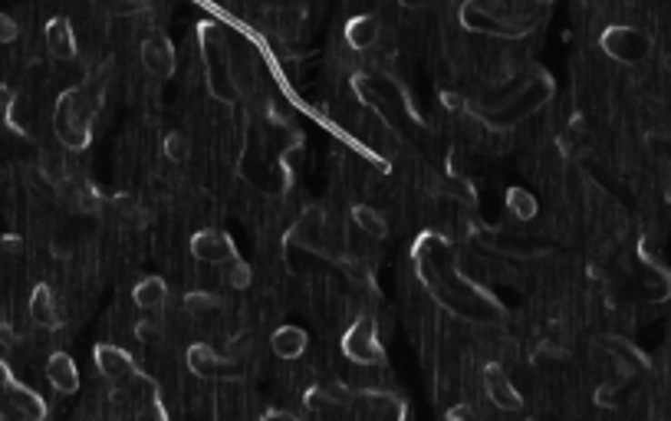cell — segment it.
Returning a JSON list of instances; mask_svg holds the SVG:
<instances>
[{"label": "cell", "mask_w": 671, "mask_h": 421, "mask_svg": "<svg viewBox=\"0 0 671 421\" xmlns=\"http://www.w3.org/2000/svg\"><path fill=\"white\" fill-rule=\"evenodd\" d=\"M323 260V254L313 247H303V244L290 241V237H284V266L286 274L296 276V280H303V276L313 274V266Z\"/></svg>", "instance_id": "obj_18"}, {"label": "cell", "mask_w": 671, "mask_h": 421, "mask_svg": "<svg viewBox=\"0 0 671 421\" xmlns=\"http://www.w3.org/2000/svg\"><path fill=\"white\" fill-rule=\"evenodd\" d=\"M7 402H10V408H14V412L20 415V418H30V421H40V418H46V402H44V396H40V392H36V388H30V386H20V382H7Z\"/></svg>", "instance_id": "obj_14"}, {"label": "cell", "mask_w": 671, "mask_h": 421, "mask_svg": "<svg viewBox=\"0 0 671 421\" xmlns=\"http://www.w3.org/2000/svg\"><path fill=\"white\" fill-rule=\"evenodd\" d=\"M507 207H510V215H516L520 221H530V217L536 215V198L524 188H510L507 191Z\"/></svg>", "instance_id": "obj_25"}, {"label": "cell", "mask_w": 671, "mask_h": 421, "mask_svg": "<svg viewBox=\"0 0 671 421\" xmlns=\"http://www.w3.org/2000/svg\"><path fill=\"white\" fill-rule=\"evenodd\" d=\"M132 300H135L138 310L145 313L162 310L165 300H168V284H165L162 276H142L135 284V290H132Z\"/></svg>", "instance_id": "obj_19"}, {"label": "cell", "mask_w": 671, "mask_h": 421, "mask_svg": "<svg viewBox=\"0 0 671 421\" xmlns=\"http://www.w3.org/2000/svg\"><path fill=\"white\" fill-rule=\"evenodd\" d=\"M20 34V26L14 17H7V14H0V44H14Z\"/></svg>", "instance_id": "obj_27"}, {"label": "cell", "mask_w": 671, "mask_h": 421, "mask_svg": "<svg viewBox=\"0 0 671 421\" xmlns=\"http://www.w3.org/2000/svg\"><path fill=\"white\" fill-rule=\"evenodd\" d=\"M46 378H50V386L60 392V396H76L79 392V369H76V359L69 353H53L46 359Z\"/></svg>", "instance_id": "obj_13"}, {"label": "cell", "mask_w": 671, "mask_h": 421, "mask_svg": "<svg viewBox=\"0 0 671 421\" xmlns=\"http://www.w3.org/2000/svg\"><path fill=\"white\" fill-rule=\"evenodd\" d=\"M599 46L609 60L616 63H626V66H638L642 60H648V53H652V36L646 30H638V26H628V24H612L603 30L599 36Z\"/></svg>", "instance_id": "obj_3"}, {"label": "cell", "mask_w": 671, "mask_h": 421, "mask_svg": "<svg viewBox=\"0 0 671 421\" xmlns=\"http://www.w3.org/2000/svg\"><path fill=\"white\" fill-rule=\"evenodd\" d=\"M135 336H138V343L148 346V349H158V346L165 343L162 326H158V323H152V319H145V323H138V326H135Z\"/></svg>", "instance_id": "obj_26"}, {"label": "cell", "mask_w": 671, "mask_h": 421, "mask_svg": "<svg viewBox=\"0 0 671 421\" xmlns=\"http://www.w3.org/2000/svg\"><path fill=\"white\" fill-rule=\"evenodd\" d=\"M10 112H14V89L0 86V125L10 122Z\"/></svg>", "instance_id": "obj_29"}, {"label": "cell", "mask_w": 671, "mask_h": 421, "mask_svg": "<svg viewBox=\"0 0 671 421\" xmlns=\"http://www.w3.org/2000/svg\"><path fill=\"white\" fill-rule=\"evenodd\" d=\"M534 4H540V7H546V4H553V0H534Z\"/></svg>", "instance_id": "obj_34"}, {"label": "cell", "mask_w": 671, "mask_h": 421, "mask_svg": "<svg viewBox=\"0 0 671 421\" xmlns=\"http://www.w3.org/2000/svg\"><path fill=\"white\" fill-rule=\"evenodd\" d=\"M44 40L53 60H73L76 56V34H73L66 17H53L44 30Z\"/></svg>", "instance_id": "obj_15"}, {"label": "cell", "mask_w": 671, "mask_h": 421, "mask_svg": "<svg viewBox=\"0 0 671 421\" xmlns=\"http://www.w3.org/2000/svg\"><path fill=\"white\" fill-rule=\"evenodd\" d=\"M95 372L109 382V386H125V382H132V378L138 376V366L135 359H132L122 346H112V343H103V346H95Z\"/></svg>", "instance_id": "obj_7"}, {"label": "cell", "mask_w": 671, "mask_h": 421, "mask_svg": "<svg viewBox=\"0 0 671 421\" xmlns=\"http://www.w3.org/2000/svg\"><path fill=\"white\" fill-rule=\"evenodd\" d=\"M349 221H353L362 234H369L376 244L388 237V221L382 217V211H376V207H369V205H356L353 211H349Z\"/></svg>", "instance_id": "obj_21"}, {"label": "cell", "mask_w": 671, "mask_h": 421, "mask_svg": "<svg viewBox=\"0 0 671 421\" xmlns=\"http://www.w3.org/2000/svg\"><path fill=\"white\" fill-rule=\"evenodd\" d=\"M445 418L447 421H471V418H477V408H474L471 402H461V405H455V408H447L445 412Z\"/></svg>", "instance_id": "obj_28"}, {"label": "cell", "mask_w": 671, "mask_h": 421, "mask_svg": "<svg viewBox=\"0 0 671 421\" xmlns=\"http://www.w3.org/2000/svg\"><path fill=\"white\" fill-rule=\"evenodd\" d=\"M165 158L172 165H185L191 158V135L188 132H168L165 138Z\"/></svg>", "instance_id": "obj_24"}, {"label": "cell", "mask_w": 671, "mask_h": 421, "mask_svg": "<svg viewBox=\"0 0 671 421\" xmlns=\"http://www.w3.org/2000/svg\"><path fill=\"white\" fill-rule=\"evenodd\" d=\"M398 4H402V7H408V10H425L431 0H398Z\"/></svg>", "instance_id": "obj_33"}, {"label": "cell", "mask_w": 671, "mask_h": 421, "mask_svg": "<svg viewBox=\"0 0 671 421\" xmlns=\"http://www.w3.org/2000/svg\"><path fill=\"white\" fill-rule=\"evenodd\" d=\"M0 418H4V412H0Z\"/></svg>", "instance_id": "obj_35"}, {"label": "cell", "mask_w": 671, "mask_h": 421, "mask_svg": "<svg viewBox=\"0 0 671 421\" xmlns=\"http://www.w3.org/2000/svg\"><path fill=\"white\" fill-rule=\"evenodd\" d=\"M326 231H329L326 211H323V207H306V211H300V217L293 221L286 237L303 244V247H313V250H319V254H326Z\"/></svg>", "instance_id": "obj_9"}, {"label": "cell", "mask_w": 671, "mask_h": 421, "mask_svg": "<svg viewBox=\"0 0 671 421\" xmlns=\"http://www.w3.org/2000/svg\"><path fill=\"white\" fill-rule=\"evenodd\" d=\"M550 95H553V79L546 76V73H536L534 79H526L520 93L510 95L504 105H497V109L487 115V122H491V125H497V129H510V125H516L520 119L534 115L540 105H546V99H550Z\"/></svg>", "instance_id": "obj_2"}, {"label": "cell", "mask_w": 671, "mask_h": 421, "mask_svg": "<svg viewBox=\"0 0 671 421\" xmlns=\"http://www.w3.org/2000/svg\"><path fill=\"white\" fill-rule=\"evenodd\" d=\"M441 103H445L447 112H461L465 109V95H457V93H441Z\"/></svg>", "instance_id": "obj_31"}, {"label": "cell", "mask_w": 671, "mask_h": 421, "mask_svg": "<svg viewBox=\"0 0 671 421\" xmlns=\"http://www.w3.org/2000/svg\"><path fill=\"white\" fill-rule=\"evenodd\" d=\"M181 310L191 319H211L221 313V296H215L211 290H191V293H185Z\"/></svg>", "instance_id": "obj_22"}, {"label": "cell", "mask_w": 671, "mask_h": 421, "mask_svg": "<svg viewBox=\"0 0 671 421\" xmlns=\"http://www.w3.org/2000/svg\"><path fill=\"white\" fill-rule=\"evenodd\" d=\"M484 396L497 405L500 412H520L524 408V396L516 392V386L507 378V372L500 366H487L484 369Z\"/></svg>", "instance_id": "obj_11"}, {"label": "cell", "mask_w": 671, "mask_h": 421, "mask_svg": "<svg viewBox=\"0 0 671 421\" xmlns=\"http://www.w3.org/2000/svg\"><path fill=\"white\" fill-rule=\"evenodd\" d=\"M303 20H306V7H303V4H284V7L270 10V26H274L284 40H293V36L300 34Z\"/></svg>", "instance_id": "obj_20"}, {"label": "cell", "mask_w": 671, "mask_h": 421, "mask_svg": "<svg viewBox=\"0 0 671 421\" xmlns=\"http://www.w3.org/2000/svg\"><path fill=\"white\" fill-rule=\"evenodd\" d=\"M217 270H221V284L231 286V290H247L250 280H254V270L241 257L224 260V264H217Z\"/></svg>", "instance_id": "obj_23"}, {"label": "cell", "mask_w": 671, "mask_h": 421, "mask_svg": "<svg viewBox=\"0 0 671 421\" xmlns=\"http://www.w3.org/2000/svg\"><path fill=\"white\" fill-rule=\"evenodd\" d=\"M30 319H34V326L46 329V333L60 329L63 323L60 303H56V296H53V290L46 284L34 286V293H30Z\"/></svg>", "instance_id": "obj_12"}, {"label": "cell", "mask_w": 671, "mask_h": 421, "mask_svg": "<svg viewBox=\"0 0 671 421\" xmlns=\"http://www.w3.org/2000/svg\"><path fill=\"white\" fill-rule=\"evenodd\" d=\"M7 382H14V372H10V366L4 359H0V388L7 386Z\"/></svg>", "instance_id": "obj_32"}, {"label": "cell", "mask_w": 671, "mask_h": 421, "mask_svg": "<svg viewBox=\"0 0 671 421\" xmlns=\"http://www.w3.org/2000/svg\"><path fill=\"white\" fill-rule=\"evenodd\" d=\"M306 346H310V336L303 326H280L270 336V349L280 359H300L306 353Z\"/></svg>", "instance_id": "obj_17"}, {"label": "cell", "mask_w": 671, "mask_h": 421, "mask_svg": "<svg viewBox=\"0 0 671 421\" xmlns=\"http://www.w3.org/2000/svg\"><path fill=\"white\" fill-rule=\"evenodd\" d=\"M191 257L198 260V264L217 266L224 260L237 257V247H234V241L224 231H198L191 237Z\"/></svg>", "instance_id": "obj_10"}, {"label": "cell", "mask_w": 671, "mask_h": 421, "mask_svg": "<svg viewBox=\"0 0 671 421\" xmlns=\"http://www.w3.org/2000/svg\"><path fill=\"white\" fill-rule=\"evenodd\" d=\"M142 66L155 79H172L178 69V53H175L172 40L165 34H148L142 40Z\"/></svg>", "instance_id": "obj_8"}, {"label": "cell", "mask_w": 671, "mask_h": 421, "mask_svg": "<svg viewBox=\"0 0 671 421\" xmlns=\"http://www.w3.org/2000/svg\"><path fill=\"white\" fill-rule=\"evenodd\" d=\"M99 109L93 95L86 93L83 86L76 89H66L60 95V103H56V115H53V129L60 135V142L73 152L89 145V138H93V115Z\"/></svg>", "instance_id": "obj_1"}, {"label": "cell", "mask_w": 671, "mask_h": 421, "mask_svg": "<svg viewBox=\"0 0 671 421\" xmlns=\"http://www.w3.org/2000/svg\"><path fill=\"white\" fill-rule=\"evenodd\" d=\"M343 353L346 359H353L356 366H379L382 362V346L376 336V319L372 316H356L353 326L343 336Z\"/></svg>", "instance_id": "obj_6"}, {"label": "cell", "mask_w": 671, "mask_h": 421, "mask_svg": "<svg viewBox=\"0 0 671 421\" xmlns=\"http://www.w3.org/2000/svg\"><path fill=\"white\" fill-rule=\"evenodd\" d=\"M185 362H188V369L195 372V376L207 378V382H237V378L244 376L241 359H234V356H221L215 346H207V343L188 346Z\"/></svg>", "instance_id": "obj_4"}, {"label": "cell", "mask_w": 671, "mask_h": 421, "mask_svg": "<svg viewBox=\"0 0 671 421\" xmlns=\"http://www.w3.org/2000/svg\"><path fill=\"white\" fill-rule=\"evenodd\" d=\"M20 343L17 329L10 326V323H0V349H14Z\"/></svg>", "instance_id": "obj_30"}, {"label": "cell", "mask_w": 671, "mask_h": 421, "mask_svg": "<svg viewBox=\"0 0 671 421\" xmlns=\"http://www.w3.org/2000/svg\"><path fill=\"white\" fill-rule=\"evenodd\" d=\"M461 24H465L467 30L504 36V40L524 36L526 30H530V20H526V17H504V14H491V10L477 7L474 0H467L465 7H461Z\"/></svg>", "instance_id": "obj_5"}, {"label": "cell", "mask_w": 671, "mask_h": 421, "mask_svg": "<svg viewBox=\"0 0 671 421\" xmlns=\"http://www.w3.org/2000/svg\"><path fill=\"white\" fill-rule=\"evenodd\" d=\"M379 36H382V26L376 14H359V17H353L346 24V44L359 53L372 50V46L379 44Z\"/></svg>", "instance_id": "obj_16"}]
</instances>
